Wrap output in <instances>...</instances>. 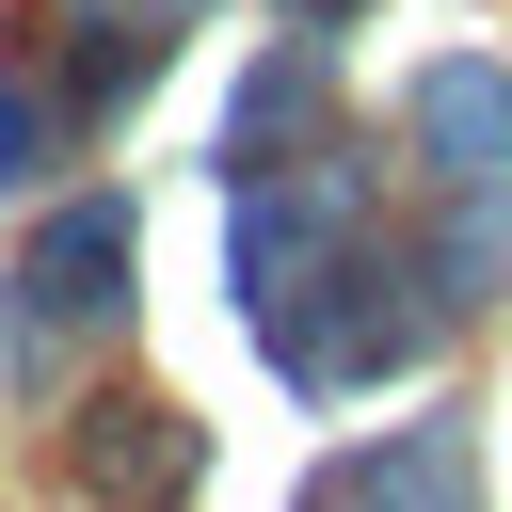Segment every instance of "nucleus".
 Returning <instances> with one entry per match:
<instances>
[{
  "label": "nucleus",
  "mask_w": 512,
  "mask_h": 512,
  "mask_svg": "<svg viewBox=\"0 0 512 512\" xmlns=\"http://www.w3.org/2000/svg\"><path fill=\"white\" fill-rule=\"evenodd\" d=\"M96 272H128V208H64V224H48V256H32V304H48V320H80V304H112Z\"/></svg>",
  "instance_id": "obj_1"
}]
</instances>
